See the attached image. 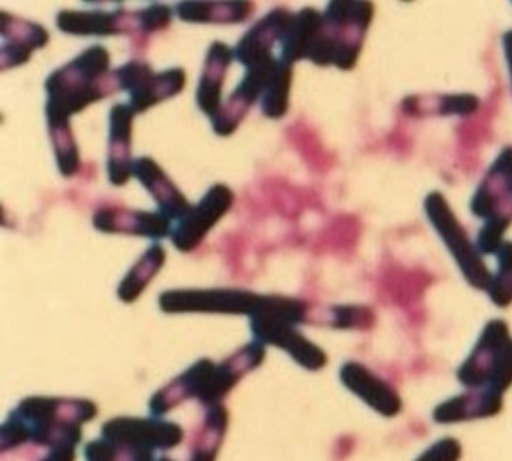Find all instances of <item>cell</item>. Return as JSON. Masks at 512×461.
<instances>
[{
  "label": "cell",
  "mask_w": 512,
  "mask_h": 461,
  "mask_svg": "<svg viewBox=\"0 0 512 461\" xmlns=\"http://www.w3.org/2000/svg\"><path fill=\"white\" fill-rule=\"evenodd\" d=\"M96 415V405L88 400L27 398L2 428V449L10 451L27 442L51 449L76 446L82 438L79 426Z\"/></svg>",
  "instance_id": "6da1fadb"
},
{
  "label": "cell",
  "mask_w": 512,
  "mask_h": 461,
  "mask_svg": "<svg viewBox=\"0 0 512 461\" xmlns=\"http://www.w3.org/2000/svg\"><path fill=\"white\" fill-rule=\"evenodd\" d=\"M110 53L102 45L82 51L45 80L47 125H70L71 116L116 91Z\"/></svg>",
  "instance_id": "7a4b0ae2"
},
{
  "label": "cell",
  "mask_w": 512,
  "mask_h": 461,
  "mask_svg": "<svg viewBox=\"0 0 512 461\" xmlns=\"http://www.w3.org/2000/svg\"><path fill=\"white\" fill-rule=\"evenodd\" d=\"M425 213L436 229V233L445 243L446 249L456 260L466 282L479 291H488L493 276L486 268L479 248L474 245L473 240L469 239L468 233L457 219L445 196L439 191L428 194L425 199Z\"/></svg>",
  "instance_id": "3957f363"
},
{
  "label": "cell",
  "mask_w": 512,
  "mask_h": 461,
  "mask_svg": "<svg viewBox=\"0 0 512 461\" xmlns=\"http://www.w3.org/2000/svg\"><path fill=\"white\" fill-rule=\"evenodd\" d=\"M460 382L468 388L489 383L491 391L499 392L512 383V339L508 325L493 320L486 325L479 343L460 368Z\"/></svg>",
  "instance_id": "277c9868"
},
{
  "label": "cell",
  "mask_w": 512,
  "mask_h": 461,
  "mask_svg": "<svg viewBox=\"0 0 512 461\" xmlns=\"http://www.w3.org/2000/svg\"><path fill=\"white\" fill-rule=\"evenodd\" d=\"M370 2H330L323 13L325 39L333 54V67L348 71L356 67L366 31L373 22Z\"/></svg>",
  "instance_id": "5b68a950"
},
{
  "label": "cell",
  "mask_w": 512,
  "mask_h": 461,
  "mask_svg": "<svg viewBox=\"0 0 512 461\" xmlns=\"http://www.w3.org/2000/svg\"><path fill=\"white\" fill-rule=\"evenodd\" d=\"M119 91H127L134 114L145 113L159 103L177 96L187 85V73L182 68L154 73L145 62L131 60L113 71Z\"/></svg>",
  "instance_id": "8992f818"
},
{
  "label": "cell",
  "mask_w": 512,
  "mask_h": 461,
  "mask_svg": "<svg viewBox=\"0 0 512 461\" xmlns=\"http://www.w3.org/2000/svg\"><path fill=\"white\" fill-rule=\"evenodd\" d=\"M260 296L247 289H171L160 294V309L167 314H245L259 303Z\"/></svg>",
  "instance_id": "52a82bcc"
},
{
  "label": "cell",
  "mask_w": 512,
  "mask_h": 461,
  "mask_svg": "<svg viewBox=\"0 0 512 461\" xmlns=\"http://www.w3.org/2000/svg\"><path fill=\"white\" fill-rule=\"evenodd\" d=\"M474 216L508 229L512 223V146L500 151L471 200Z\"/></svg>",
  "instance_id": "ba28073f"
},
{
  "label": "cell",
  "mask_w": 512,
  "mask_h": 461,
  "mask_svg": "<svg viewBox=\"0 0 512 461\" xmlns=\"http://www.w3.org/2000/svg\"><path fill=\"white\" fill-rule=\"evenodd\" d=\"M234 194L227 185L217 183L193 205L182 219L177 220L171 233V242L180 253H193L205 240L211 229L233 208Z\"/></svg>",
  "instance_id": "9c48e42d"
},
{
  "label": "cell",
  "mask_w": 512,
  "mask_h": 461,
  "mask_svg": "<svg viewBox=\"0 0 512 461\" xmlns=\"http://www.w3.org/2000/svg\"><path fill=\"white\" fill-rule=\"evenodd\" d=\"M293 16L290 10L279 7L256 22L239 40L234 50V57L239 60V64H242L245 70L274 64L277 60V57H274V47L280 44V40L285 36Z\"/></svg>",
  "instance_id": "30bf717a"
},
{
  "label": "cell",
  "mask_w": 512,
  "mask_h": 461,
  "mask_svg": "<svg viewBox=\"0 0 512 461\" xmlns=\"http://www.w3.org/2000/svg\"><path fill=\"white\" fill-rule=\"evenodd\" d=\"M102 438L117 445L156 451L179 445L183 440V431L176 423L120 417L104 426Z\"/></svg>",
  "instance_id": "8fae6325"
},
{
  "label": "cell",
  "mask_w": 512,
  "mask_h": 461,
  "mask_svg": "<svg viewBox=\"0 0 512 461\" xmlns=\"http://www.w3.org/2000/svg\"><path fill=\"white\" fill-rule=\"evenodd\" d=\"M308 306L302 300L283 296H260L251 312V332L256 342L268 343L285 329L305 322Z\"/></svg>",
  "instance_id": "7c38bea8"
},
{
  "label": "cell",
  "mask_w": 512,
  "mask_h": 461,
  "mask_svg": "<svg viewBox=\"0 0 512 461\" xmlns=\"http://www.w3.org/2000/svg\"><path fill=\"white\" fill-rule=\"evenodd\" d=\"M2 47L0 67L2 70L22 67L33 56L34 51L47 47L50 34L42 25L30 20L11 16L2 11Z\"/></svg>",
  "instance_id": "4fadbf2b"
},
{
  "label": "cell",
  "mask_w": 512,
  "mask_h": 461,
  "mask_svg": "<svg viewBox=\"0 0 512 461\" xmlns=\"http://www.w3.org/2000/svg\"><path fill=\"white\" fill-rule=\"evenodd\" d=\"M93 225L100 233L130 234L151 240L165 239L173 233L171 220L159 211L148 213L116 206L99 209L93 216Z\"/></svg>",
  "instance_id": "5bb4252c"
},
{
  "label": "cell",
  "mask_w": 512,
  "mask_h": 461,
  "mask_svg": "<svg viewBox=\"0 0 512 461\" xmlns=\"http://www.w3.org/2000/svg\"><path fill=\"white\" fill-rule=\"evenodd\" d=\"M56 25L62 33L73 36H114L139 33L137 11L125 13L124 8L111 11H59Z\"/></svg>",
  "instance_id": "9a60e30c"
},
{
  "label": "cell",
  "mask_w": 512,
  "mask_h": 461,
  "mask_svg": "<svg viewBox=\"0 0 512 461\" xmlns=\"http://www.w3.org/2000/svg\"><path fill=\"white\" fill-rule=\"evenodd\" d=\"M279 59L270 67L254 68L247 70V74L240 80L236 90L228 97L227 102L223 103L219 113L216 114L213 122V130L217 136L228 137L236 133L242 120L247 116L250 108L262 96L266 80L270 76L273 68L276 67Z\"/></svg>",
  "instance_id": "2e32d148"
},
{
  "label": "cell",
  "mask_w": 512,
  "mask_h": 461,
  "mask_svg": "<svg viewBox=\"0 0 512 461\" xmlns=\"http://www.w3.org/2000/svg\"><path fill=\"white\" fill-rule=\"evenodd\" d=\"M133 176L137 177L143 188L156 200L159 213L171 222L182 219L193 208L187 197L183 196L182 191L177 188L176 183L151 157H139L134 160Z\"/></svg>",
  "instance_id": "e0dca14e"
},
{
  "label": "cell",
  "mask_w": 512,
  "mask_h": 461,
  "mask_svg": "<svg viewBox=\"0 0 512 461\" xmlns=\"http://www.w3.org/2000/svg\"><path fill=\"white\" fill-rule=\"evenodd\" d=\"M134 111L130 105L117 103L110 111V137H108L107 173L111 185H127L133 176L131 162V134Z\"/></svg>",
  "instance_id": "ac0fdd59"
},
{
  "label": "cell",
  "mask_w": 512,
  "mask_h": 461,
  "mask_svg": "<svg viewBox=\"0 0 512 461\" xmlns=\"http://www.w3.org/2000/svg\"><path fill=\"white\" fill-rule=\"evenodd\" d=\"M234 59V50L223 42H213L203 64L202 76L197 87V107L211 120L222 108V88L228 68Z\"/></svg>",
  "instance_id": "d6986e66"
},
{
  "label": "cell",
  "mask_w": 512,
  "mask_h": 461,
  "mask_svg": "<svg viewBox=\"0 0 512 461\" xmlns=\"http://www.w3.org/2000/svg\"><path fill=\"white\" fill-rule=\"evenodd\" d=\"M325 19L314 8L306 7L294 14L290 27L280 40V60L296 64L299 60L310 59L314 48L322 39Z\"/></svg>",
  "instance_id": "ffe728a7"
},
{
  "label": "cell",
  "mask_w": 512,
  "mask_h": 461,
  "mask_svg": "<svg viewBox=\"0 0 512 461\" xmlns=\"http://www.w3.org/2000/svg\"><path fill=\"white\" fill-rule=\"evenodd\" d=\"M340 377L348 389L382 414L391 415L399 412V395L359 363H346Z\"/></svg>",
  "instance_id": "44dd1931"
},
{
  "label": "cell",
  "mask_w": 512,
  "mask_h": 461,
  "mask_svg": "<svg viewBox=\"0 0 512 461\" xmlns=\"http://www.w3.org/2000/svg\"><path fill=\"white\" fill-rule=\"evenodd\" d=\"M177 17L190 24H242L254 13L251 2H180Z\"/></svg>",
  "instance_id": "7402d4cb"
},
{
  "label": "cell",
  "mask_w": 512,
  "mask_h": 461,
  "mask_svg": "<svg viewBox=\"0 0 512 461\" xmlns=\"http://www.w3.org/2000/svg\"><path fill=\"white\" fill-rule=\"evenodd\" d=\"M167 262V253L160 245H153L145 251L142 257L134 263L133 268L120 282L117 296L124 303H133L142 296V292L153 282Z\"/></svg>",
  "instance_id": "603a6c76"
},
{
  "label": "cell",
  "mask_w": 512,
  "mask_h": 461,
  "mask_svg": "<svg viewBox=\"0 0 512 461\" xmlns=\"http://www.w3.org/2000/svg\"><path fill=\"white\" fill-rule=\"evenodd\" d=\"M291 80H293V65L279 59L268 76L260 96V110L263 116L273 120L283 119L286 116L290 110Z\"/></svg>",
  "instance_id": "cb8c5ba5"
},
{
  "label": "cell",
  "mask_w": 512,
  "mask_h": 461,
  "mask_svg": "<svg viewBox=\"0 0 512 461\" xmlns=\"http://www.w3.org/2000/svg\"><path fill=\"white\" fill-rule=\"evenodd\" d=\"M500 411V394L488 391L483 394L465 395L453 398L436 411L439 422H462L468 418L488 417Z\"/></svg>",
  "instance_id": "d4e9b609"
},
{
  "label": "cell",
  "mask_w": 512,
  "mask_h": 461,
  "mask_svg": "<svg viewBox=\"0 0 512 461\" xmlns=\"http://www.w3.org/2000/svg\"><path fill=\"white\" fill-rule=\"evenodd\" d=\"M225 431H227V409L220 405L211 406L202 432L197 437L190 461H214Z\"/></svg>",
  "instance_id": "484cf974"
},
{
  "label": "cell",
  "mask_w": 512,
  "mask_h": 461,
  "mask_svg": "<svg viewBox=\"0 0 512 461\" xmlns=\"http://www.w3.org/2000/svg\"><path fill=\"white\" fill-rule=\"evenodd\" d=\"M497 272L489 285V297L500 308L512 303V242L505 240L497 251Z\"/></svg>",
  "instance_id": "4316f807"
},
{
  "label": "cell",
  "mask_w": 512,
  "mask_h": 461,
  "mask_svg": "<svg viewBox=\"0 0 512 461\" xmlns=\"http://www.w3.org/2000/svg\"><path fill=\"white\" fill-rule=\"evenodd\" d=\"M173 13L167 5L153 4L145 10L137 11V24L140 34H153L170 27Z\"/></svg>",
  "instance_id": "83f0119b"
},
{
  "label": "cell",
  "mask_w": 512,
  "mask_h": 461,
  "mask_svg": "<svg viewBox=\"0 0 512 461\" xmlns=\"http://www.w3.org/2000/svg\"><path fill=\"white\" fill-rule=\"evenodd\" d=\"M479 108V99L473 94H453V96H442L439 99V111L442 116H469L476 113Z\"/></svg>",
  "instance_id": "f1b7e54d"
},
{
  "label": "cell",
  "mask_w": 512,
  "mask_h": 461,
  "mask_svg": "<svg viewBox=\"0 0 512 461\" xmlns=\"http://www.w3.org/2000/svg\"><path fill=\"white\" fill-rule=\"evenodd\" d=\"M334 326L336 328H354L357 325H371L373 314L366 308L340 306L334 308Z\"/></svg>",
  "instance_id": "f546056e"
},
{
  "label": "cell",
  "mask_w": 512,
  "mask_h": 461,
  "mask_svg": "<svg viewBox=\"0 0 512 461\" xmlns=\"http://www.w3.org/2000/svg\"><path fill=\"white\" fill-rule=\"evenodd\" d=\"M460 457V448L454 440H443L429 449L417 461H457Z\"/></svg>",
  "instance_id": "4dcf8cb0"
},
{
  "label": "cell",
  "mask_w": 512,
  "mask_h": 461,
  "mask_svg": "<svg viewBox=\"0 0 512 461\" xmlns=\"http://www.w3.org/2000/svg\"><path fill=\"white\" fill-rule=\"evenodd\" d=\"M74 455V446H57L51 449L50 454L42 461H74Z\"/></svg>",
  "instance_id": "1f68e13d"
},
{
  "label": "cell",
  "mask_w": 512,
  "mask_h": 461,
  "mask_svg": "<svg viewBox=\"0 0 512 461\" xmlns=\"http://www.w3.org/2000/svg\"><path fill=\"white\" fill-rule=\"evenodd\" d=\"M503 50H505L506 64H508L509 77L512 85V30L503 34Z\"/></svg>",
  "instance_id": "d6a6232c"
}]
</instances>
